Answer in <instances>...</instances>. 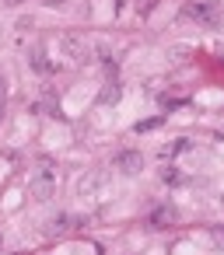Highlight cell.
I'll return each mask as SVG.
<instances>
[{
  "mask_svg": "<svg viewBox=\"0 0 224 255\" xmlns=\"http://www.w3.org/2000/svg\"><path fill=\"white\" fill-rule=\"evenodd\" d=\"M214 241H217V245H224V231H214Z\"/></svg>",
  "mask_w": 224,
  "mask_h": 255,
  "instance_id": "cell-11",
  "label": "cell"
},
{
  "mask_svg": "<svg viewBox=\"0 0 224 255\" xmlns=\"http://www.w3.org/2000/svg\"><path fill=\"white\" fill-rule=\"evenodd\" d=\"M161 119H151V123H137V133H144V129H154Z\"/></svg>",
  "mask_w": 224,
  "mask_h": 255,
  "instance_id": "cell-9",
  "label": "cell"
},
{
  "mask_svg": "<svg viewBox=\"0 0 224 255\" xmlns=\"http://www.w3.org/2000/svg\"><path fill=\"white\" fill-rule=\"evenodd\" d=\"M165 220H175V210H158L154 213V224H165Z\"/></svg>",
  "mask_w": 224,
  "mask_h": 255,
  "instance_id": "cell-8",
  "label": "cell"
},
{
  "mask_svg": "<svg viewBox=\"0 0 224 255\" xmlns=\"http://www.w3.org/2000/svg\"><path fill=\"white\" fill-rule=\"evenodd\" d=\"M60 49L67 53L70 63H88V46H84L77 35H63V39H60Z\"/></svg>",
  "mask_w": 224,
  "mask_h": 255,
  "instance_id": "cell-4",
  "label": "cell"
},
{
  "mask_svg": "<svg viewBox=\"0 0 224 255\" xmlns=\"http://www.w3.org/2000/svg\"><path fill=\"white\" fill-rule=\"evenodd\" d=\"M28 196H32L35 203H49V199L56 196V171H49V168L32 171V178H28Z\"/></svg>",
  "mask_w": 224,
  "mask_h": 255,
  "instance_id": "cell-2",
  "label": "cell"
},
{
  "mask_svg": "<svg viewBox=\"0 0 224 255\" xmlns=\"http://www.w3.org/2000/svg\"><path fill=\"white\" fill-rule=\"evenodd\" d=\"M182 18L207 25V28H217L221 25V4L217 0H189V4H182Z\"/></svg>",
  "mask_w": 224,
  "mask_h": 255,
  "instance_id": "cell-1",
  "label": "cell"
},
{
  "mask_svg": "<svg viewBox=\"0 0 224 255\" xmlns=\"http://www.w3.org/2000/svg\"><path fill=\"white\" fill-rule=\"evenodd\" d=\"M42 4H46V7H63L67 0H42Z\"/></svg>",
  "mask_w": 224,
  "mask_h": 255,
  "instance_id": "cell-10",
  "label": "cell"
},
{
  "mask_svg": "<svg viewBox=\"0 0 224 255\" xmlns=\"http://www.w3.org/2000/svg\"><path fill=\"white\" fill-rule=\"evenodd\" d=\"M7 4H18V0H7Z\"/></svg>",
  "mask_w": 224,
  "mask_h": 255,
  "instance_id": "cell-12",
  "label": "cell"
},
{
  "mask_svg": "<svg viewBox=\"0 0 224 255\" xmlns=\"http://www.w3.org/2000/svg\"><path fill=\"white\" fill-rule=\"evenodd\" d=\"M4 109H7V81L0 77V119H4Z\"/></svg>",
  "mask_w": 224,
  "mask_h": 255,
  "instance_id": "cell-7",
  "label": "cell"
},
{
  "mask_svg": "<svg viewBox=\"0 0 224 255\" xmlns=\"http://www.w3.org/2000/svg\"><path fill=\"white\" fill-rule=\"evenodd\" d=\"M112 164H116V171H123V175H140V171H144V154H140V150H119Z\"/></svg>",
  "mask_w": 224,
  "mask_h": 255,
  "instance_id": "cell-3",
  "label": "cell"
},
{
  "mask_svg": "<svg viewBox=\"0 0 224 255\" xmlns=\"http://www.w3.org/2000/svg\"><path fill=\"white\" fill-rule=\"evenodd\" d=\"M123 98V88L119 84H105V91H102V105H112V102H119Z\"/></svg>",
  "mask_w": 224,
  "mask_h": 255,
  "instance_id": "cell-6",
  "label": "cell"
},
{
  "mask_svg": "<svg viewBox=\"0 0 224 255\" xmlns=\"http://www.w3.org/2000/svg\"><path fill=\"white\" fill-rule=\"evenodd\" d=\"M98 185H102V178H98V175H84V178L77 182V192H81V196H95V192H98Z\"/></svg>",
  "mask_w": 224,
  "mask_h": 255,
  "instance_id": "cell-5",
  "label": "cell"
}]
</instances>
